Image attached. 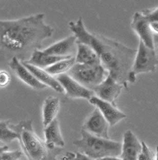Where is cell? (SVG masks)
I'll return each instance as SVG.
<instances>
[{"instance_id":"6da1fadb","label":"cell","mask_w":158,"mask_h":160,"mask_svg":"<svg viewBox=\"0 0 158 160\" xmlns=\"http://www.w3.org/2000/svg\"><path fill=\"white\" fill-rule=\"evenodd\" d=\"M69 27L77 37V42L88 45L98 54L109 75L127 88L137 51L118 42L90 33L81 17L75 22H70Z\"/></svg>"},{"instance_id":"7a4b0ae2","label":"cell","mask_w":158,"mask_h":160,"mask_svg":"<svg viewBox=\"0 0 158 160\" xmlns=\"http://www.w3.org/2000/svg\"><path fill=\"white\" fill-rule=\"evenodd\" d=\"M45 15L38 13L16 20L0 21L2 48L13 52L38 49L42 42L53 35L54 28L45 24Z\"/></svg>"},{"instance_id":"3957f363","label":"cell","mask_w":158,"mask_h":160,"mask_svg":"<svg viewBox=\"0 0 158 160\" xmlns=\"http://www.w3.org/2000/svg\"><path fill=\"white\" fill-rule=\"evenodd\" d=\"M10 128L18 134V140L27 160H59L57 156L62 148H49L35 132L32 120L20 121L17 124L10 123Z\"/></svg>"},{"instance_id":"277c9868","label":"cell","mask_w":158,"mask_h":160,"mask_svg":"<svg viewBox=\"0 0 158 160\" xmlns=\"http://www.w3.org/2000/svg\"><path fill=\"white\" fill-rule=\"evenodd\" d=\"M81 138L73 143L80 152L90 158L99 160L105 157H117L122 153V144L120 142L94 136L81 130Z\"/></svg>"},{"instance_id":"5b68a950","label":"cell","mask_w":158,"mask_h":160,"mask_svg":"<svg viewBox=\"0 0 158 160\" xmlns=\"http://www.w3.org/2000/svg\"><path fill=\"white\" fill-rule=\"evenodd\" d=\"M67 74L90 90L100 85L109 76V72L101 64L76 63Z\"/></svg>"},{"instance_id":"8992f818","label":"cell","mask_w":158,"mask_h":160,"mask_svg":"<svg viewBox=\"0 0 158 160\" xmlns=\"http://www.w3.org/2000/svg\"><path fill=\"white\" fill-rule=\"evenodd\" d=\"M158 64V58L155 49L147 47L140 40L132 72L129 75V82H135L136 76L138 74L155 72Z\"/></svg>"},{"instance_id":"52a82bcc","label":"cell","mask_w":158,"mask_h":160,"mask_svg":"<svg viewBox=\"0 0 158 160\" xmlns=\"http://www.w3.org/2000/svg\"><path fill=\"white\" fill-rule=\"evenodd\" d=\"M124 87V85L109 75L102 83L92 88L91 90L99 98L117 107V100Z\"/></svg>"},{"instance_id":"ba28073f","label":"cell","mask_w":158,"mask_h":160,"mask_svg":"<svg viewBox=\"0 0 158 160\" xmlns=\"http://www.w3.org/2000/svg\"><path fill=\"white\" fill-rule=\"evenodd\" d=\"M110 125L98 108H95L84 122L82 129L94 136L109 139Z\"/></svg>"},{"instance_id":"9c48e42d","label":"cell","mask_w":158,"mask_h":160,"mask_svg":"<svg viewBox=\"0 0 158 160\" xmlns=\"http://www.w3.org/2000/svg\"><path fill=\"white\" fill-rule=\"evenodd\" d=\"M56 79L62 87L67 98H83L89 101L95 96L91 90L85 87L67 74L57 76Z\"/></svg>"},{"instance_id":"30bf717a","label":"cell","mask_w":158,"mask_h":160,"mask_svg":"<svg viewBox=\"0 0 158 160\" xmlns=\"http://www.w3.org/2000/svg\"><path fill=\"white\" fill-rule=\"evenodd\" d=\"M131 27L140 37V40L151 49H155L153 33L151 23L143 13L136 12L132 20Z\"/></svg>"},{"instance_id":"8fae6325","label":"cell","mask_w":158,"mask_h":160,"mask_svg":"<svg viewBox=\"0 0 158 160\" xmlns=\"http://www.w3.org/2000/svg\"><path fill=\"white\" fill-rule=\"evenodd\" d=\"M9 66L19 79L32 88L40 90L48 87L38 80L26 67L24 66L21 61L19 60L17 57H12L9 63Z\"/></svg>"},{"instance_id":"7c38bea8","label":"cell","mask_w":158,"mask_h":160,"mask_svg":"<svg viewBox=\"0 0 158 160\" xmlns=\"http://www.w3.org/2000/svg\"><path fill=\"white\" fill-rule=\"evenodd\" d=\"M89 102L99 109L109 122L110 126H114L127 117L126 114L117 109V107L99 98L95 95L89 100Z\"/></svg>"},{"instance_id":"4fadbf2b","label":"cell","mask_w":158,"mask_h":160,"mask_svg":"<svg viewBox=\"0 0 158 160\" xmlns=\"http://www.w3.org/2000/svg\"><path fill=\"white\" fill-rule=\"evenodd\" d=\"M142 153V145L131 131H127L124 134L121 158L123 160H138Z\"/></svg>"},{"instance_id":"5bb4252c","label":"cell","mask_w":158,"mask_h":160,"mask_svg":"<svg viewBox=\"0 0 158 160\" xmlns=\"http://www.w3.org/2000/svg\"><path fill=\"white\" fill-rule=\"evenodd\" d=\"M77 37L71 35L61 41H59L46 49L42 50L45 53L57 56H73L76 49L77 50Z\"/></svg>"},{"instance_id":"9a60e30c","label":"cell","mask_w":158,"mask_h":160,"mask_svg":"<svg viewBox=\"0 0 158 160\" xmlns=\"http://www.w3.org/2000/svg\"><path fill=\"white\" fill-rule=\"evenodd\" d=\"M71 57L72 56H57L50 55L45 53L43 51L40 50L39 49H35L32 52L30 59L24 61L39 68L45 69L60 61Z\"/></svg>"},{"instance_id":"2e32d148","label":"cell","mask_w":158,"mask_h":160,"mask_svg":"<svg viewBox=\"0 0 158 160\" xmlns=\"http://www.w3.org/2000/svg\"><path fill=\"white\" fill-rule=\"evenodd\" d=\"M21 62L24 64V66L26 67L27 68L40 82L47 85V87H49L53 88V90H54L57 93H64V90L62 87L56 79V78H54L53 76L51 75L45 69L39 68L32 64L26 63L22 60L21 61Z\"/></svg>"},{"instance_id":"e0dca14e","label":"cell","mask_w":158,"mask_h":160,"mask_svg":"<svg viewBox=\"0 0 158 160\" xmlns=\"http://www.w3.org/2000/svg\"><path fill=\"white\" fill-rule=\"evenodd\" d=\"M45 143L47 146L54 149L62 148L65 145V142L61 132L59 123L57 119H55L44 129Z\"/></svg>"},{"instance_id":"ac0fdd59","label":"cell","mask_w":158,"mask_h":160,"mask_svg":"<svg viewBox=\"0 0 158 160\" xmlns=\"http://www.w3.org/2000/svg\"><path fill=\"white\" fill-rule=\"evenodd\" d=\"M76 63L81 64H101L100 59L96 52L88 45L77 42Z\"/></svg>"},{"instance_id":"d6986e66","label":"cell","mask_w":158,"mask_h":160,"mask_svg":"<svg viewBox=\"0 0 158 160\" xmlns=\"http://www.w3.org/2000/svg\"><path fill=\"white\" fill-rule=\"evenodd\" d=\"M60 108L59 99L55 97H49L45 99L43 103L42 116L44 128L49 125L55 119Z\"/></svg>"},{"instance_id":"ffe728a7","label":"cell","mask_w":158,"mask_h":160,"mask_svg":"<svg viewBox=\"0 0 158 160\" xmlns=\"http://www.w3.org/2000/svg\"><path fill=\"white\" fill-rule=\"evenodd\" d=\"M76 64V57L72 56L54 64L45 70L52 76H59L61 74H67Z\"/></svg>"},{"instance_id":"44dd1931","label":"cell","mask_w":158,"mask_h":160,"mask_svg":"<svg viewBox=\"0 0 158 160\" xmlns=\"http://www.w3.org/2000/svg\"><path fill=\"white\" fill-rule=\"evenodd\" d=\"M9 124V120L1 121L0 122V139L2 142L11 143L12 141L18 139V134L10 128Z\"/></svg>"},{"instance_id":"7402d4cb","label":"cell","mask_w":158,"mask_h":160,"mask_svg":"<svg viewBox=\"0 0 158 160\" xmlns=\"http://www.w3.org/2000/svg\"><path fill=\"white\" fill-rule=\"evenodd\" d=\"M23 153L19 150L12 152H1V160H18L21 158Z\"/></svg>"},{"instance_id":"603a6c76","label":"cell","mask_w":158,"mask_h":160,"mask_svg":"<svg viewBox=\"0 0 158 160\" xmlns=\"http://www.w3.org/2000/svg\"><path fill=\"white\" fill-rule=\"evenodd\" d=\"M11 81V76L9 73L5 70H2L0 72V86L5 87L7 86Z\"/></svg>"},{"instance_id":"cb8c5ba5","label":"cell","mask_w":158,"mask_h":160,"mask_svg":"<svg viewBox=\"0 0 158 160\" xmlns=\"http://www.w3.org/2000/svg\"><path fill=\"white\" fill-rule=\"evenodd\" d=\"M143 15L151 23H158V8L153 11H145L143 12Z\"/></svg>"},{"instance_id":"d4e9b609","label":"cell","mask_w":158,"mask_h":160,"mask_svg":"<svg viewBox=\"0 0 158 160\" xmlns=\"http://www.w3.org/2000/svg\"><path fill=\"white\" fill-rule=\"evenodd\" d=\"M142 152L145 154L146 160H155V155L153 152L150 150L144 142H141Z\"/></svg>"},{"instance_id":"484cf974","label":"cell","mask_w":158,"mask_h":160,"mask_svg":"<svg viewBox=\"0 0 158 160\" xmlns=\"http://www.w3.org/2000/svg\"><path fill=\"white\" fill-rule=\"evenodd\" d=\"M76 158L74 160H96L90 158V157L81 153V152H77V153H76Z\"/></svg>"},{"instance_id":"4316f807","label":"cell","mask_w":158,"mask_h":160,"mask_svg":"<svg viewBox=\"0 0 158 160\" xmlns=\"http://www.w3.org/2000/svg\"><path fill=\"white\" fill-rule=\"evenodd\" d=\"M153 38H154V44L155 46L156 47L158 50V34L155 33L153 35Z\"/></svg>"},{"instance_id":"83f0119b","label":"cell","mask_w":158,"mask_h":160,"mask_svg":"<svg viewBox=\"0 0 158 160\" xmlns=\"http://www.w3.org/2000/svg\"><path fill=\"white\" fill-rule=\"evenodd\" d=\"M99 160H123L121 158H118L117 157H105L103 158H101Z\"/></svg>"},{"instance_id":"f1b7e54d","label":"cell","mask_w":158,"mask_h":160,"mask_svg":"<svg viewBox=\"0 0 158 160\" xmlns=\"http://www.w3.org/2000/svg\"><path fill=\"white\" fill-rule=\"evenodd\" d=\"M151 26L153 30L158 33V23H151Z\"/></svg>"},{"instance_id":"f546056e","label":"cell","mask_w":158,"mask_h":160,"mask_svg":"<svg viewBox=\"0 0 158 160\" xmlns=\"http://www.w3.org/2000/svg\"><path fill=\"white\" fill-rule=\"evenodd\" d=\"M138 160H146V157H145V154L143 152L139 155V157L138 158Z\"/></svg>"},{"instance_id":"4dcf8cb0","label":"cell","mask_w":158,"mask_h":160,"mask_svg":"<svg viewBox=\"0 0 158 160\" xmlns=\"http://www.w3.org/2000/svg\"><path fill=\"white\" fill-rule=\"evenodd\" d=\"M156 152H157V153H156V160H158V146L156 148Z\"/></svg>"}]
</instances>
